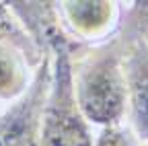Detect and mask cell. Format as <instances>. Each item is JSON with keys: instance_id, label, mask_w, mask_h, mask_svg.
Returning <instances> with one entry per match:
<instances>
[{"instance_id": "7", "label": "cell", "mask_w": 148, "mask_h": 146, "mask_svg": "<svg viewBox=\"0 0 148 146\" xmlns=\"http://www.w3.org/2000/svg\"><path fill=\"white\" fill-rule=\"evenodd\" d=\"M0 43H14L16 47H21L35 64H41V58L45 53V51L41 53L39 47H37L33 43V39L27 35L23 25L18 23L14 12L10 10L8 2H0Z\"/></svg>"}, {"instance_id": "5", "label": "cell", "mask_w": 148, "mask_h": 146, "mask_svg": "<svg viewBox=\"0 0 148 146\" xmlns=\"http://www.w3.org/2000/svg\"><path fill=\"white\" fill-rule=\"evenodd\" d=\"M56 8L66 37L72 43L92 45L119 29L123 6L117 2H56Z\"/></svg>"}, {"instance_id": "1", "label": "cell", "mask_w": 148, "mask_h": 146, "mask_svg": "<svg viewBox=\"0 0 148 146\" xmlns=\"http://www.w3.org/2000/svg\"><path fill=\"white\" fill-rule=\"evenodd\" d=\"M72 88L78 111L101 127L125 121L123 37L117 29L109 39L80 45L70 43Z\"/></svg>"}, {"instance_id": "6", "label": "cell", "mask_w": 148, "mask_h": 146, "mask_svg": "<svg viewBox=\"0 0 148 146\" xmlns=\"http://www.w3.org/2000/svg\"><path fill=\"white\" fill-rule=\"evenodd\" d=\"M39 64L14 43H0V101L12 103L21 97Z\"/></svg>"}, {"instance_id": "2", "label": "cell", "mask_w": 148, "mask_h": 146, "mask_svg": "<svg viewBox=\"0 0 148 146\" xmlns=\"http://www.w3.org/2000/svg\"><path fill=\"white\" fill-rule=\"evenodd\" d=\"M70 39L66 33L53 37L51 49V80L43 109L39 146H92L90 123L78 111L72 88Z\"/></svg>"}, {"instance_id": "4", "label": "cell", "mask_w": 148, "mask_h": 146, "mask_svg": "<svg viewBox=\"0 0 148 146\" xmlns=\"http://www.w3.org/2000/svg\"><path fill=\"white\" fill-rule=\"evenodd\" d=\"M51 80V49L43 53L27 90L0 113V146H39Z\"/></svg>"}, {"instance_id": "10", "label": "cell", "mask_w": 148, "mask_h": 146, "mask_svg": "<svg viewBox=\"0 0 148 146\" xmlns=\"http://www.w3.org/2000/svg\"><path fill=\"white\" fill-rule=\"evenodd\" d=\"M0 113H2V111H0Z\"/></svg>"}, {"instance_id": "3", "label": "cell", "mask_w": 148, "mask_h": 146, "mask_svg": "<svg viewBox=\"0 0 148 146\" xmlns=\"http://www.w3.org/2000/svg\"><path fill=\"white\" fill-rule=\"evenodd\" d=\"M125 119L140 144L148 142V2L121 8Z\"/></svg>"}, {"instance_id": "8", "label": "cell", "mask_w": 148, "mask_h": 146, "mask_svg": "<svg viewBox=\"0 0 148 146\" xmlns=\"http://www.w3.org/2000/svg\"><path fill=\"white\" fill-rule=\"evenodd\" d=\"M92 146H140V142L134 136L132 127L123 121L101 127L99 134L92 138Z\"/></svg>"}, {"instance_id": "9", "label": "cell", "mask_w": 148, "mask_h": 146, "mask_svg": "<svg viewBox=\"0 0 148 146\" xmlns=\"http://www.w3.org/2000/svg\"><path fill=\"white\" fill-rule=\"evenodd\" d=\"M144 146H148V142H144Z\"/></svg>"}]
</instances>
